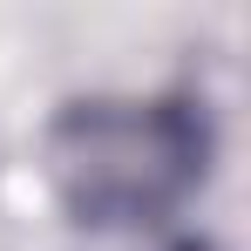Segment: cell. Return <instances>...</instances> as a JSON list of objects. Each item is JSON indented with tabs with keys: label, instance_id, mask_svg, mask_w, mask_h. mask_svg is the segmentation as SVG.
Wrapping results in <instances>:
<instances>
[{
	"label": "cell",
	"instance_id": "6da1fadb",
	"mask_svg": "<svg viewBox=\"0 0 251 251\" xmlns=\"http://www.w3.org/2000/svg\"><path fill=\"white\" fill-rule=\"evenodd\" d=\"M48 183L88 231L163 224L210 170V129L190 102L95 95L48 123Z\"/></svg>",
	"mask_w": 251,
	"mask_h": 251
},
{
	"label": "cell",
	"instance_id": "7a4b0ae2",
	"mask_svg": "<svg viewBox=\"0 0 251 251\" xmlns=\"http://www.w3.org/2000/svg\"><path fill=\"white\" fill-rule=\"evenodd\" d=\"M170 251H210V245H170Z\"/></svg>",
	"mask_w": 251,
	"mask_h": 251
}]
</instances>
